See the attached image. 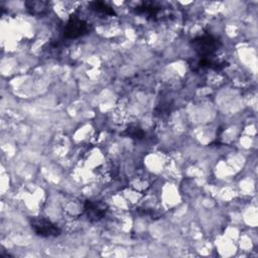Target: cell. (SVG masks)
<instances>
[{"label":"cell","instance_id":"cell-2","mask_svg":"<svg viewBox=\"0 0 258 258\" xmlns=\"http://www.w3.org/2000/svg\"><path fill=\"white\" fill-rule=\"evenodd\" d=\"M31 229L33 232L43 238H54L60 235V229L44 218H35L31 220Z\"/></svg>","mask_w":258,"mask_h":258},{"label":"cell","instance_id":"cell-5","mask_svg":"<svg viewBox=\"0 0 258 258\" xmlns=\"http://www.w3.org/2000/svg\"><path fill=\"white\" fill-rule=\"evenodd\" d=\"M25 6L32 15H43L49 10V3L46 1H27Z\"/></svg>","mask_w":258,"mask_h":258},{"label":"cell","instance_id":"cell-8","mask_svg":"<svg viewBox=\"0 0 258 258\" xmlns=\"http://www.w3.org/2000/svg\"><path fill=\"white\" fill-rule=\"evenodd\" d=\"M125 134L133 139H137V140H140V139H143L144 136H145V133L144 131L138 127V126H130L126 129V132Z\"/></svg>","mask_w":258,"mask_h":258},{"label":"cell","instance_id":"cell-1","mask_svg":"<svg viewBox=\"0 0 258 258\" xmlns=\"http://www.w3.org/2000/svg\"><path fill=\"white\" fill-rule=\"evenodd\" d=\"M190 45L200 57H211L222 45L221 40L212 34H203L190 41Z\"/></svg>","mask_w":258,"mask_h":258},{"label":"cell","instance_id":"cell-7","mask_svg":"<svg viewBox=\"0 0 258 258\" xmlns=\"http://www.w3.org/2000/svg\"><path fill=\"white\" fill-rule=\"evenodd\" d=\"M90 6L93 10L106 14V15H114L115 12L113 10V8H111L108 4H106L105 2L102 1H94L90 3Z\"/></svg>","mask_w":258,"mask_h":258},{"label":"cell","instance_id":"cell-3","mask_svg":"<svg viewBox=\"0 0 258 258\" xmlns=\"http://www.w3.org/2000/svg\"><path fill=\"white\" fill-rule=\"evenodd\" d=\"M89 31V24L85 20L77 16H72L64 25L63 36L69 39H75L87 34Z\"/></svg>","mask_w":258,"mask_h":258},{"label":"cell","instance_id":"cell-6","mask_svg":"<svg viewBox=\"0 0 258 258\" xmlns=\"http://www.w3.org/2000/svg\"><path fill=\"white\" fill-rule=\"evenodd\" d=\"M160 9H161L160 6H158L154 2H143V3H141V5L137 6L135 10L137 13L145 14L149 17H153L158 14Z\"/></svg>","mask_w":258,"mask_h":258},{"label":"cell","instance_id":"cell-4","mask_svg":"<svg viewBox=\"0 0 258 258\" xmlns=\"http://www.w3.org/2000/svg\"><path fill=\"white\" fill-rule=\"evenodd\" d=\"M84 212L87 219L90 222L95 223V222L101 221L105 217L107 212V207L102 202L88 200L85 202Z\"/></svg>","mask_w":258,"mask_h":258}]
</instances>
